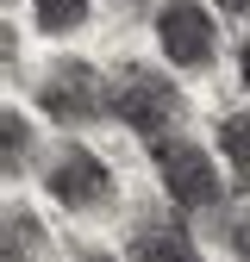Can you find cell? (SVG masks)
<instances>
[{"label":"cell","instance_id":"cell-1","mask_svg":"<svg viewBox=\"0 0 250 262\" xmlns=\"http://www.w3.org/2000/svg\"><path fill=\"white\" fill-rule=\"evenodd\" d=\"M113 113L138 131V138H163V131H175L181 119V94L163 69H144V62H132V69H119L113 81Z\"/></svg>","mask_w":250,"mask_h":262},{"label":"cell","instance_id":"cell-14","mask_svg":"<svg viewBox=\"0 0 250 262\" xmlns=\"http://www.w3.org/2000/svg\"><path fill=\"white\" fill-rule=\"evenodd\" d=\"M75 262H113V256H100V250H81V256H75Z\"/></svg>","mask_w":250,"mask_h":262},{"label":"cell","instance_id":"cell-6","mask_svg":"<svg viewBox=\"0 0 250 262\" xmlns=\"http://www.w3.org/2000/svg\"><path fill=\"white\" fill-rule=\"evenodd\" d=\"M132 262H200V250H194V237H187L181 225L144 219L132 231Z\"/></svg>","mask_w":250,"mask_h":262},{"label":"cell","instance_id":"cell-9","mask_svg":"<svg viewBox=\"0 0 250 262\" xmlns=\"http://www.w3.org/2000/svg\"><path fill=\"white\" fill-rule=\"evenodd\" d=\"M31 19H38L50 38H62V31H75L88 19V0H31Z\"/></svg>","mask_w":250,"mask_h":262},{"label":"cell","instance_id":"cell-8","mask_svg":"<svg viewBox=\"0 0 250 262\" xmlns=\"http://www.w3.org/2000/svg\"><path fill=\"white\" fill-rule=\"evenodd\" d=\"M219 150H225L232 175L250 181V113H225V119H219Z\"/></svg>","mask_w":250,"mask_h":262},{"label":"cell","instance_id":"cell-10","mask_svg":"<svg viewBox=\"0 0 250 262\" xmlns=\"http://www.w3.org/2000/svg\"><path fill=\"white\" fill-rule=\"evenodd\" d=\"M25 144H31L25 113H7V175H25Z\"/></svg>","mask_w":250,"mask_h":262},{"label":"cell","instance_id":"cell-12","mask_svg":"<svg viewBox=\"0 0 250 262\" xmlns=\"http://www.w3.org/2000/svg\"><path fill=\"white\" fill-rule=\"evenodd\" d=\"M219 13H232V19H250V0H219Z\"/></svg>","mask_w":250,"mask_h":262},{"label":"cell","instance_id":"cell-4","mask_svg":"<svg viewBox=\"0 0 250 262\" xmlns=\"http://www.w3.org/2000/svg\"><path fill=\"white\" fill-rule=\"evenodd\" d=\"M44 193L56 206H69V212H100L113 200V169L88 144H62L56 162H50V175H44Z\"/></svg>","mask_w":250,"mask_h":262},{"label":"cell","instance_id":"cell-7","mask_svg":"<svg viewBox=\"0 0 250 262\" xmlns=\"http://www.w3.org/2000/svg\"><path fill=\"white\" fill-rule=\"evenodd\" d=\"M44 225L38 219H31L25 206H13L7 212V262H44Z\"/></svg>","mask_w":250,"mask_h":262},{"label":"cell","instance_id":"cell-3","mask_svg":"<svg viewBox=\"0 0 250 262\" xmlns=\"http://www.w3.org/2000/svg\"><path fill=\"white\" fill-rule=\"evenodd\" d=\"M150 162H156V175H163L169 200H175L181 212H213V206H219V169L206 162L200 144L163 131V138H150Z\"/></svg>","mask_w":250,"mask_h":262},{"label":"cell","instance_id":"cell-5","mask_svg":"<svg viewBox=\"0 0 250 262\" xmlns=\"http://www.w3.org/2000/svg\"><path fill=\"white\" fill-rule=\"evenodd\" d=\"M156 44L175 69H206L219 56V25L200 0H163L156 7Z\"/></svg>","mask_w":250,"mask_h":262},{"label":"cell","instance_id":"cell-11","mask_svg":"<svg viewBox=\"0 0 250 262\" xmlns=\"http://www.w3.org/2000/svg\"><path fill=\"white\" fill-rule=\"evenodd\" d=\"M225 237H232V256H238V262H250V212L225 219Z\"/></svg>","mask_w":250,"mask_h":262},{"label":"cell","instance_id":"cell-2","mask_svg":"<svg viewBox=\"0 0 250 262\" xmlns=\"http://www.w3.org/2000/svg\"><path fill=\"white\" fill-rule=\"evenodd\" d=\"M38 106L56 125H94V119L113 113V81H100V69H88L81 56H62L38 81Z\"/></svg>","mask_w":250,"mask_h":262},{"label":"cell","instance_id":"cell-13","mask_svg":"<svg viewBox=\"0 0 250 262\" xmlns=\"http://www.w3.org/2000/svg\"><path fill=\"white\" fill-rule=\"evenodd\" d=\"M238 75H244V88H250V38H244V50H238Z\"/></svg>","mask_w":250,"mask_h":262}]
</instances>
